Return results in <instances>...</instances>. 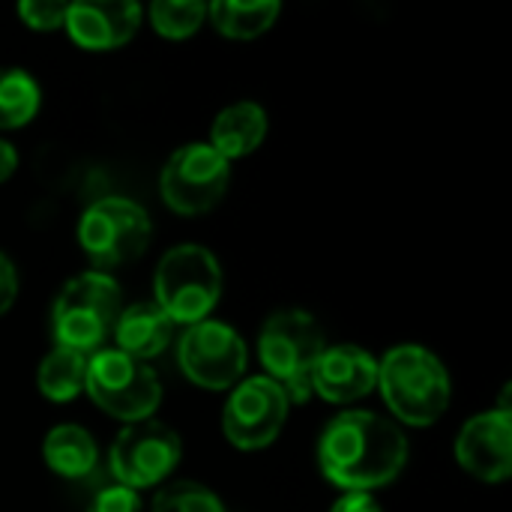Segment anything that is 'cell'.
<instances>
[{
    "label": "cell",
    "mask_w": 512,
    "mask_h": 512,
    "mask_svg": "<svg viewBox=\"0 0 512 512\" xmlns=\"http://www.w3.org/2000/svg\"><path fill=\"white\" fill-rule=\"evenodd\" d=\"M318 465L333 486L369 495L405 471L408 438L381 414L345 411L321 432Z\"/></svg>",
    "instance_id": "1"
},
{
    "label": "cell",
    "mask_w": 512,
    "mask_h": 512,
    "mask_svg": "<svg viewBox=\"0 0 512 512\" xmlns=\"http://www.w3.org/2000/svg\"><path fill=\"white\" fill-rule=\"evenodd\" d=\"M378 387L408 426H432L450 408L447 366L420 345H399L378 363Z\"/></svg>",
    "instance_id": "2"
},
{
    "label": "cell",
    "mask_w": 512,
    "mask_h": 512,
    "mask_svg": "<svg viewBox=\"0 0 512 512\" xmlns=\"http://www.w3.org/2000/svg\"><path fill=\"white\" fill-rule=\"evenodd\" d=\"M324 330L303 309H285L267 318L258 336V357L270 381L282 387L288 402L312 396V372L324 354Z\"/></svg>",
    "instance_id": "3"
},
{
    "label": "cell",
    "mask_w": 512,
    "mask_h": 512,
    "mask_svg": "<svg viewBox=\"0 0 512 512\" xmlns=\"http://www.w3.org/2000/svg\"><path fill=\"white\" fill-rule=\"evenodd\" d=\"M120 288L108 273L87 270L66 282L54 303V339L78 354L96 351L120 318Z\"/></svg>",
    "instance_id": "4"
},
{
    "label": "cell",
    "mask_w": 512,
    "mask_h": 512,
    "mask_svg": "<svg viewBox=\"0 0 512 512\" xmlns=\"http://www.w3.org/2000/svg\"><path fill=\"white\" fill-rule=\"evenodd\" d=\"M156 306L174 324L204 321L222 297V270L210 249L177 246L156 267Z\"/></svg>",
    "instance_id": "5"
},
{
    "label": "cell",
    "mask_w": 512,
    "mask_h": 512,
    "mask_svg": "<svg viewBox=\"0 0 512 512\" xmlns=\"http://www.w3.org/2000/svg\"><path fill=\"white\" fill-rule=\"evenodd\" d=\"M84 390L105 414L126 423L150 420L162 402V384L150 363L129 357L117 348L96 351L87 360Z\"/></svg>",
    "instance_id": "6"
},
{
    "label": "cell",
    "mask_w": 512,
    "mask_h": 512,
    "mask_svg": "<svg viewBox=\"0 0 512 512\" xmlns=\"http://www.w3.org/2000/svg\"><path fill=\"white\" fill-rule=\"evenodd\" d=\"M78 240L99 273L138 258L150 243V219L129 198H102L90 204L78 225Z\"/></svg>",
    "instance_id": "7"
},
{
    "label": "cell",
    "mask_w": 512,
    "mask_h": 512,
    "mask_svg": "<svg viewBox=\"0 0 512 512\" xmlns=\"http://www.w3.org/2000/svg\"><path fill=\"white\" fill-rule=\"evenodd\" d=\"M159 189L174 213H207L222 201L228 189V162L210 144H186L168 156Z\"/></svg>",
    "instance_id": "8"
},
{
    "label": "cell",
    "mask_w": 512,
    "mask_h": 512,
    "mask_svg": "<svg viewBox=\"0 0 512 512\" xmlns=\"http://www.w3.org/2000/svg\"><path fill=\"white\" fill-rule=\"evenodd\" d=\"M180 462V438L156 420L129 423L111 447V474L123 489H150Z\"/></svg>",
    "instance_id": "9"
},
{
    "label": "cell",
    "mask_w": 512,
    "mask_h": 512,
    "mask_svg": "<svg viewBox=\"0 0 512 512\" xmlns=\"http://www.w3.org/2000/svg\"><path fill=\"white\" fill-rule=\"evenodd\" d=\"M288 405L291 402L282 393V387L276 381H270L267 375L240 381L234 387V393L228 396V405L222 414L225 438L237 450L270 447L288 420Z\"/></svg>",
    "instance_id": "10"
},
{
    "label": "cell",
    "mask_w": 512,
    "mask_h": 512,
    "mask_svg": "<svg viewBox=\"0 0 512 512\" xmlns=\"http://www.w3.org/2000/svg\"><path fill=\"white\" fill-rule=\"evenodd\" d=\"M180 369L204 390H231L246 372V345L222 321H198L180 339Z\"/></svg>",
    "instance_id": "11"
},
{
    "label": "cell",
    "mask_w": 512,
    "mask_h": 512,
    "mask_svg": "<svg viewBox=\"0 0 512 512\" xmlns=\"http://www.w3.org/2000/svg\"><path fill=\"white\" fill-rule=\"evenodd\" d=\"M456 462L483 483H504L512 474L510 411H489L468 420L456 438Z\"/></svg>",
    "instance_id": "12"
},
{
    "label": "cell",
    "mask_w": 512,
    "mask_h": 512,
    "mask_svg": "<svg viewBox=\"0 0 512 512\" xmlns=\"http://www.w3.org/2000/svg\"><path fill=\"white\" fill-rule=\"evenodd\" d=\"M141 24V6L135 0H81L69 3L63 27L72 42L87 51L120 48L135 36Z\"/></svg>",
    "instance_id": "13"
},
{
    "label": "cell",
    "mask_w": 512,
    "mask_h": 512,
    "mask_svg": "<svg viewBox=\"0 0 512 512\" xmlns=\"http://www.w3.org/2000/svg\"><path fill=\"white\" fill-rule=\"evenodd\" d=\"M378 387V363L357 345L324 348L312 372V393L333 405H351Z\"/></svg>",
    "instance_id": "14"
},
{
    "label": "cell",
    "mask_w": 512,
    "mask_h": 512,
    "mask_svg": "<svg viewBox=\"0 0 512 512\" xmlns=\"http://www.w3.org/2000/svg\"><path fill=\"white\" fill-rule=\"evenodd\" d=\"M171 336H174V321L153 300L123 309L117 324H114L117 351L138 357L144 363L150 357L162 354L171 345Z\"/></svg>",
    "instance_id": "15"
},
{
    "label": "cell",
    "mask_w": 512,
    "mask_h": 512,
    "mask_svg": "<svg viewBox=\"0 0 512 512\" xmlns=\"http://www.w3.org/2000/svg\"><path fill=\"white\" fill-rule=\"evenodd\" d=\"M267 135V111L258 102H237L219 111L210 132V147L225 159H243L261 147Z\"/></svg>",
    "instance_id": "16"
},
{
    "label": "cell",
    "mask_w": 512,
    "mask_h": 512,
    "mask_svg": "<svg viewBox=\"0 0 512 512\" xmlns=\"http://www.w3.org/2000/svg\"><path fill=\"white\" fill-rule=\"evenodd\" d=\"M42 456L54 474H60L66 480H81L96 468L99 450L84 426L63 423L48 432V438L42 444Z\"/></svg>",
    "instance_id": "17"
},
{
    "label": "cell",
    "mask_w": 512,
    "mask_h": 512,
    "mask_svg": "<svg viewBox=\"0 0 512 512\" xmlns=\"http://www.w3.org/2000/svg\"><path fill=\"white\" fill-rule=\"evenodd\" d=\"M276 0H258V3H237V0H219L207 9L213 27L231 39H255L264 30H270L279 18Z\"/></svg>",
    "instance_id": "18"
},
{
    "label": "cell",
    "mask_w": 512,
    "mask_h": 512,
    "mask_svg": "<svg viewBox=\"0 0 512 512\" xmlns=\"http://www.w3.org/2000/svg\"><path fill=\"white\" fill-rule=\"evenodd\" d=\"M87 381V354L72 348H54L39 366V390L51 402H69L84 390Z\"/></svg>",
    "instance_id": "19"
},
{
    "label": "cell",
    "mask_w": 512,
    "mask_h": 512,
    "mask_svg": "<svg viewBox=\"0 0 512 512\" xmlns=\"http://www.w3.org/2000/svg\"><path fill=\"white\" fill-rule=\"evenodd\" d=\"M39 111V87L24 69H0V129H18Z\"/></svg>",
    "instance_id": "20"
},
{
    "label": "cell",
    "mask_w": 512,
    "mask_h": 512,
    "mask_svg": "<svg viewBox=\"0 0 512 512\" xmlns=\"http://www.w3.org/2000/svg\"><path fill=\"white\" fill-rule=\"evenodd\" d=\"M204 18H207V6L192 3V0H159V3L150 6L153 27L168 39L192 36L204 24Z\"/></svg>",
    "instance_id": "21"
},
{
    "label": "cell",
    "mask_w": 512,
    "mask_h": 512,
    "mask_svg": "<svg viewBox=\"0 0 512 512\" xmlns=\"http://www.w3.org/2000/svg\"><path fill=\"white\" fill-rule=\"evenodd\" d=\"M153 512H225V507L210 489L180 480V483L165 486L153 498Z\"/></svg>",
    "instance_id": "22"
},
{
    "label": "cell",
    "mask_w": 512,
    "mask_h": 512,
    "mask_svg": "<svg viewBox=\"0 0 512 512\" xmlns=\"http://www.w3.org/2000/svg\"><path fill=\"white\" fill-rule=\"evenodd\" d=\"M69 3H54V0H24L18 6V15L27 27L33 30H57L66 21Z\"/></svg>",
    "instance_id": "23"
},
{
    "label": "cell",
    "mask_w": 512,
    "mask_h": 512,
    "mask_svg": "<svg viewBox=\"0 0 512 512\" xmlns=\"http://www.w3.org/2000/svg\"><path fill=\"white\" fill-rule=\"evenodd\" d=\"M87 512H144V504H141L138 492L123 489V486H111V489H102L96 495V501L90 504Z\"/></svg>",
    "instance_id": "24"
},
{
    "label": "cell",
    "mask_w": 512,
    "mask_h": 512,
    "mask_svg": "<svg viewBox=\"0 0 512 512\" xmlns=\"http://www.w3.org/2000/svg\"><path fill=\"white\" fill-rule=\"evenodd\" d=\"M15 297H18V273H15V264L0 252V315L12 309Z\"/></svg>",
    "instance_id": "25"
},
{
    "label": "cell",
    "mask_w": 512,
    "mask_h": 512,
    "mask_svg": "<svg viewBox=\"0 0 512 512\" xmlns=\"http://www.w3.org/2000/svg\"><path fill=\"white\" fill-rule=\"evenodd\" d=\"M330 512H381L378 501L372 495H363V492H348L345 498L336 501V507Z\"/></svg>",
    "instance_id": "26"
},
{
    "label": "cell",
    "mask_w": 512,
    "mask_h": 512,
    "mask_svg": "<svg viewBox=\"0 0 512 512\" xmlns=\"http://www.w3.org/2000/svg\"><path fill=\"white\" fill-rule=\"evenodd\" d=\"M18 168V153L9 141H0V183L9 180Z\"/></svg>",
    "instance_id": "27"
}]
</instances>
